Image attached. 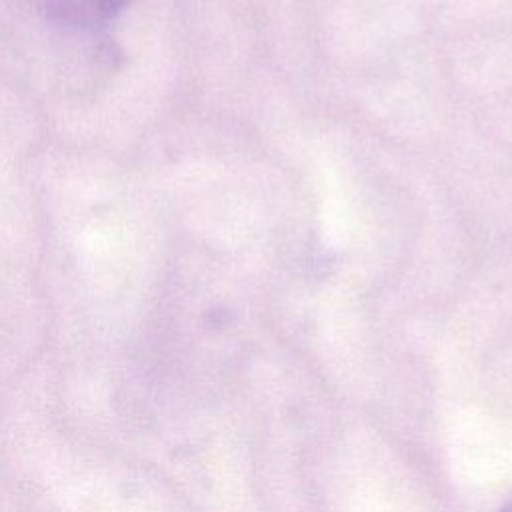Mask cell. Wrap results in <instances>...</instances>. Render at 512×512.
Returning a JSON list of instances; mask_svg holds the SVG:
<instances>
[{
    "instance_id": "1",
    "label": "cell",
    "mask_w": 512,
    "mask_h": 512,
    "mask_svg": "<svg viewBox=\"0 0 512 512\" xmlns=\"http://www.w3.org/2000/svg\"><path fill=\"white\" fill-rule=\"evenodd\" d=\"M130 0H40L46 20L76 30L110 24L128 8Z\"/></svg>"
},
{
    "instance_id": "2",
    "label": "cell",
    "mask_w": 512,
    "mask_h": 512,
    "mask_svg": "<svg viewBox=\"0 0 512 512\" xmlns=\"http://www.w3.org/2000/svg\"><path fill=\"white\" fill-rule=\"evenodd\" d=\"M500 512H512V502H510V504H506V506H504Z\"/></svg>"
}]
</instances>
